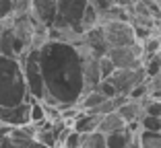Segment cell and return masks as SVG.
Masks as SVG:
<instances>
[{
	"mask_svg": "<svg viewBox=\"0 0 161 148\" xmlns=\"http://www.w3.org/2000/svg\"><path fill=\"white\" fill-rule=\"evenodd\" d=\"M27 49H31L29 43L23 41L19 35L14 33V29L10 27L8 21H4V25L0 29V56L19 60L23 54H27Z\"/></svg>",
	"mask_w": 161,
	"mask_h": 148,
	"instance_id": "6",
	"label": "cell"
},
{
	"mask_svg": "<svg viewBox=\"0 0 161 148\" xmlns=\"http://www.w3.org/2000/svg\"><path fill=\"white\" fill-rule=\"evenodd\" d=\"M99 25V13L93 8V4H87V8H85V14H83V21H80V27H83V33L85 31H89V29H93V27H97Z\"/></svg>",
	"mask_w": 161,
	"mask_h": 148,
	"instance_id": "18",
	"label": "cell"
},
{
	"mask_svg": "<svg viewBox=\"0 0 161 148\" xmlns=\"http://www.w3.org/2000/svg\"><path fill=\"white\" fill-rule=\"evenodd\" d=\"M132 148H138V146H136V142H134V146H132Z\"/></svg>",
	"mask_w": 161,
	"mask_h": 148,
	"instance_id": "26",
	"label": "cell"
},
{
	"mask_svg": "<svg viewBox=\"0 0 161 148\" xmlns=\"http://www.w3.org/2000/svg\"><path fill=\"white\" fill-rule=\"evenodd\" d=\"M142 101H145V103H142V113L161 120V99H151V97H147V99H142Z\"/></svg>",
	"mask_w": 161,
	"mask_h": 148,
	"instance_id": "19",
	"label": "cell"
},
{
	"mask_svg": "<svg viewBox=\"0 0 161 148\" xmlns=\"http://www.w3.org/2000/svg\"><path fill=\"white\" fill-rule=\"evenodd\" d=\"M105 56L112 60L116 70H124V68H141L142 66V48L141 43L128 45V48H109Z\"/></svg>",
	"mask_w": 161,
	"mask_h": 148,
	"instance_id": "5",
	"label": "cell"
},
{
	"mask_svg": "<svg viewBox=\"0 0 161 148\" xmlns=\"http://www.w3.org/2000/svg\"><path fill=\"white\" fill-rule=\"evenodd\" d=\"M80 146V134L75 130H68V134L64 136V140L60 142V148H79Z\"/></svg>",
	"mask_w": 161,
	"mask_h": 148,
	"instance_id": "21",
	"label": "cell"
},
{
	"mask_svg": "<svg viewBox=\"0 0 161 148\" xmlns=\"http://www.w3.org/2000/svg\"><path fill=\"white\" fill-rule=\"evenodd\" d=\"M97 62H99V74H101V80H103V78H109L112 74H114L116 66L112 64V60H109L108 56H101Z\"/></svg>",
	"mask_w": 161,
	"mask_h": 148,
	"instance_id": "22",
	"label": "cell"
},
{
	"mask_svg": "<svg viewBox=\"0 0 161 148\" xmlns=\"http://www.w3.org/2000/svg\"><path fill=\"white\" fill-rule=\"evenodd\" d=\"M99 121H101V115L89 113V111H80L75 120H72L70 128L75 130V132H79V134H91V132L97 130Z\"/></svg>",
	"mask_w": 161,
	"mask_h": 148,
	"instance_id": "11",
	"label": "cell"
},
{
	"mask_svg": "<svg viewBox=\"0 0 161 148\" xmlns=\"http://www.w3.org/2000/svg\"><path fill=\"white\" fill-rule=\"evenodd\" d=\"M118 113L126 125H136L138 120L142 117V103L141 101H132V99H126L122 105L118 107Z\"/></svg>",
	"mask_w": 161,
	"mask_h": 148,
	"instance_id": "12",
	"label": "cell"
},
{
	"mask_svg": "<svg viewBox=\"0 0 161 148\" xmlns=\"http://www.w3.org/2000/svg\"><path fill=\"white\" fill-rule=\"evenodd\" d=\"M112 4L114 6H122V8H130L132 2H130V0H112Z\"/></svg>",
	"mask_w": 161,
	"mask_h": 148,
	"instance_id": "25",
	"label": "cell"
},
{
	"mask_svg": "<svg viewBox=\"0 0 161 148\" xmlns=\"http://www.w3.org/2000/svg\"><path fill=\"white\" fill-rule=\"evenodd\" d=\"M29 101L21 62L14 58L0 56V105L17 107Z\"/></svg>",
	"mask_w": 161,
	"mask_h": 148,
	"instance_id": "2",
	"label": "cell"
},
{
	"mask_svg": "<svg viewBox=\"0 0 161 148\" xmlns=\"http://www.w3.org/2000/svg\"><path fill=\"white\" fill-rule=\"evenodd\" d=\"M79 148H108L105 134L101 132H91V134H80V146Z\"/></svg>",
	"mask_w": 161,
	"mask_h": 148,
	"instance_id": "16",
	"label": "cell"
},
{
	"mask_svg": "<svg viewBox=\"0 0 161 148\" xmlns=\"http://www.w3.org/2000/svg\"><path fill=\"white\" fill-rule=\"evenodd\" d=\"M13 6L14 0H0V23H4L13 17Z\"/></svg>",
	"mask_w": 161,
	"mask_h": 148,
	"instance_id": "24",
	"label": "cell"
},
{
	"mask_svg": "<svg viewBox=\"0 0 161 148\" xmlns=\"http://www.w3.org/2000/svg\"><path fill=\"white\" fill-rule=\"evenodd\" d=\"M19 62H21V68H23V76H25V84H27L29 99L43 101V97H46V86H43L42 70H39L37 48L27 49V54H23V56L19 58Z\"/></svg>",
	"mask_w": 161,
	"mask_h": 148,
	"instance_id": "3",
	"label": "cell"
},
{
	"mask_svg": "<svg viewBox=\"0 0 161 148\" xmlns=\"http://www.w3.org/2000/svg\"><path fill=\"white\" fill-rule=\"evenodd\" d=\"M29 124V101L17 107H2L0 105V125L19 128Z\"/></svg>",
	"mask_w": 161,
	"mask_h": 148,
	"instance_id": "9",
	"label": "cell"
},
{
	"mask_svg": "<svg viewBox=\"0 0 161 148\" xmlns=\"http://www.w3.org/2000/svg\"><path fill=\"white\" fill-rule=\"evenodd\" d=\"M97 91L101 93V95L105 97V99H114V97H118V93H116V89H114V84L108 80V78H103V80H99V84L95 86Z\"/></svg>",
	"mask_w": 161,
	"mask_h": 148,
	"instance_id": "23",
	"label": "cell"
},
{
	"mask_svg": "<svg viewBox=\"0 0 161 148\" xmlns=\"http://www.w3.org/2000/svg\"><path fill=\"white\" fill-rule=\"evenodd\" d=\"M141 124V130H147V132H161V120L159 117H151V115H145L138 120Z\"/></svg>",
	"mask_w": 161,
	"mask_h": 148,
	"instance_id": "20",
	"label": "cell"
},
{
	"mask_svg": "<svg viewBox=\"0 0 161 148\" xmlns=\"http://www.w3.org/2000/svg\"><path fill=\"white\" fill-rule=\"evenodd\" d=\"M2 25H4V23H0V29H2Z\"/></svg>",
	"mask_w": 161,
	"mask_h": 148,
	"instance_id": "27",
	"label": "cell"
},
{
	"mask_svg": "<svg viewBox=\"0 0 161 148\" xmlns=\"http://www.w3.org/2000/svg\"><path fill=\"white\" fill-rule=\"evenodd\" d=\"M112 84H114L116 93L118 95H124L128 97V93L132 91L136 84H141V82L147 80V76H145V70L141 68H124V70H114V74L108 78Z\"/></svg>",
	"mask_w": 161,
	"mask_h": 148,
	"instance_id": "7",
	"label": "cell"
},
{
	"mask_svg": "<svg viewBox=\"0 0 161 148\" xmlns=\"http://www.w3.org/2000/svg\"><path fill=\"white\" fill-rule=\"evenodd\" d=\"M101 31H103L108 48H128L136 43L134 25L130 21H103Z\"/></svg>",
	"mask_w": 161,
	"mask_h": 148,
	"instance_id": "4",
	"label": "cell"
},
{
	"mask_svg": "<svg viewBox=\"0 0 161 148\" xmlns=\"http://www.w3.org/2000/svg\"><path fill=\"white\" fill-rule=\"evenodd\" d=\"M136 125H126L124 130L118 132H112V134L105 136V144L108 148H132L136 142Z\"/></svg>",
	"mask_w": 161,
	"mask_h": 148,
	"instance_id": "10",
	"label": "cell"
},
{
	"mask_svg": "<svg viewBox=\"0 0 161 148\" xmlns=\"http://www.w3.org/2000/svg\"><path fill=\"white\" fill-rule=\"evenodd\" d=\"M126 128V121L120 117L118 111H112V113L108 115H101V121L99 125H97V132H101V134H112V132H118V130H124Z\"/></svg>",
	"mask_w": 161,
	"mask_h": 148,
	"instance_id": "13",
	"label": "cell"
},
{
	"mask_svg": "<svg viewBox=\"0 0 161 148\" xmlns=\"http://www.w3.org/2000/svg\"><path fill=\"white\" fill-rule=\"evenodd\" d=\"M37 60L46 86V97L42 103L58 109L76 105L85 95L83 56L79 45L47 39L42 48H37Z\"/></svg>",
	"mask_w": 161,
	"mask_h": 148,
	"instance_id": "1",
	"label": "cell"
},
{
	"mask_svg": "<svg viewBox=\"0 0 161 148\" xmlns=\"http://www.w3.org/2000/svg\"><path fill=\"white\" fill-rule=\"evenodd\" d=\"M43 121H47L43 103H42V101H35V99H29V124L42 125Z\"/></svg>",
	"mask_w": 161,
	"mask_h": 148,
	"instance_id": "15",
	"label": "cell"
},
{
	"mask_svg": "<svg viewBox=\"0 0 161 148\" xmlns=\"http://www.w3.org/2000/svg\"><path fill=\"white\" fill-rule=\"evenodd\" d=\"M136 146L138 148H161V132H136Z\"/></svg>",
	"mask_w": 161,
	"mask_h": 148,
	"instance_id": "14",
	"label": "cell"
},
{
	"mask_svg": "<svg viewBox=\"0 0 161 148\" xmlns=\"http://www.w3.org/2000/svg\"><path fill=\"white\" fill-rule=\"evenodd\" d=\"M142 70H145V76L147 78H153L157 74H161V49L142 60Z\"/></svg>",
	"mask_w": 161,
	"mask_h": 148,
	"instance_id": "17",
	"label": "cell"
},
{
	"mask_svg": "<svg viewBox=\"0 0 161 148\" xmlns=\"http://www.w3.org/2000/svg\"><path fill=\"white\" fill-rule=\"evenodd\" d=\"M29 14L43 29H50L56 21V0H31Z\"/></svg>",
	"mask_w": 161,
	"mask_h": 148,
	"instance_id": "8",
	"label": "cell"
}]
</instances>
